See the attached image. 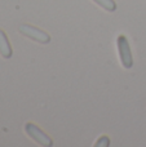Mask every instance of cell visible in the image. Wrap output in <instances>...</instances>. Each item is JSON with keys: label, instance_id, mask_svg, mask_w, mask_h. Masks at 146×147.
<instances>
[{"label": "cell", "instance_id": "obj_1", "mask_svg": "<svg viewBox=\"0 0 146 147\" xmlns=\"http://www.w3.org/2000/svg\"><path fill=\"white\" fill-rule=\"evenodd\" d=\"M25 132L27 133V136L31 138L32 141H35L39 146L43 147H51L53 145V141L52 138H49L48 134L43 132L39 127H36L32 123H26L25 124Z\"/></svg>", "mask_w": 146, "mask_h": 147}, {"label": "cell", "instance_id": "obj_2", "mask_svg": "<svg viewBox=\"0 0 146 147\" xmlns=\"http://www.w3.org/2000/svg\"><path fill=\"white\" fill-rule=\"evenodd\" d=\"M20 32L22 35H25L26 38L31 39V40L36 41V43H40V44H48L51 41V36L45 32V31L40 30V28L35 27V26H31V25H21L18 27Z\"/></svg>", "mask_w": 146, "mask_h": 147}, {"label": "cell", "instance_id": "obj_3", "mask_svg": "<svg viewBox=\"0 0 146 147\" xmlns=\"http://www.w3.org/2000/svg\"><path fill=\"white\" fill-rule=\"evenodd\" d=\"M116 45H118V52H119V58L123 65L124 69H132L133 66V58H132V52L129 48L128 40L124 35H120L116 39Z\"/></svg>", "mask_w": 146, "mask_h": 147}, {"label": "cell", "instance_id": "obj_4", "mask_svg": "<svg viewBox=\"0 0 146 147\" xmlns=\"http://www.w3.org/2000/svg\"><path fill=\"white\" fill-rule=\"evenodd\" d=\"M12 47H10L7 35L3 30H0V54H1L3 58L8 59L12 57Z\"/></svg>", "mask_w": 146, "mask_h": 147}, {"label": "cell", "instance_id": "obj_5", "mask_svg": "<svg viewBox=\"0 0 146 147\" xmlns=\"http://www.w3.org/2000/svg\"><path fill=\"white\" fill-rule=\"evenodd\" d=\"M95 3H97L101 8H103L107 12H114L116 9V3L114 0H93Z\"/></svg>", "mask_w": 146, "mask_h": 147}, {"label": "cell", "instance_id": "obj_6", "mask_svg": "<svg viewBox=\"0 0 146 147\" xmlns=\"http://www.w3.org/2000/svg\"><path fill=\"white\" fill-rule=\"evenodd\" d=\"M109 145H110V141H109V138L106 137V136H103V137H101L100 140H98V142H96V143H95V146H97V147H101V146H105V147H107Z\"/></svg>", "mask_w": 146, "mask_h": 147}]
</instances>
